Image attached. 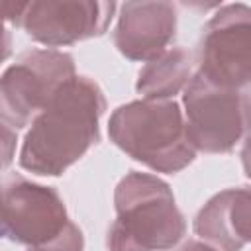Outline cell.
<instances>
[{
  "instance_id": "cell-12",
  "label": "cell",
  "mask_w": 251,
  "mask_h": 251,
  "mask_svg": "<svg viewBox=\"0 0 251 251\" xmlns=\"http://www.w3.org/2000/svg\"><path fill=\"white\" fill-rule=\"evenodd\" d=\"M16 147H18V135L16 129L0 122V173L6 171L16 157Z\"/></svg>"
},
{
  "instance_id": "cell-9",
  "label": "cell",
  "mask_w": 251,
  "mask_h": 251,
  "mask_svg": "<svg viewBox=\"0 0 251 251\" xmlns=\"http://www.w3.org/2000/svg\"><path fill=\"white\" fill-rule=\"evenodd\" d=\"M176 33L171 2H126L114 29L116 49L129 61H151L169 49Z\"/></svg>"
},
{
  "instance_id": "cell-11",
  "label": "cell",
  "mask_w": 251,
  "mask_h": 251,
  "mask_svg": "<svg viewBox=\"0 0 251 251\" xmlns=\"http://www.w3.org/2000/svg\"><path fill=\"white\" fill-rule=\"evenodd\" d=\"M194 57L184 47L165 49L139 71L135 90L145 100H173L190 82Z\"/></svg>"
},
{
  "instance_id": "cell-13",
  "label": "cell",
  "mask_w": 251,
  "mask_h": 251,
  "mask_svg": "<svg viewBox=\"0 0 251 251\" xmlns=\"http://www.w3.org/2000/svg\"><path fill=\"white\" fill-rule=\"evenodd\" d=\"M12 53V31L8 29V24L0 20V63H4Z\"/></svg>"
},
{
  "instance_id": "cell-8",
  "label": "cell",
  "mask_w": 251,
  "mask_h": 251,
  "mask_svg": "<svg viewBox=\"0 0 251 251\" xmlns=\"http://www.w3.org/2000/svg\"><path fill=\"white\" fill-rule=\"evenodd\" d=\"M116 8L100 0H35L27 2L22 27L37 43L65 47L102 35Z\"/></svg>"
},
{
  "instance_id": "cell-10",
  "label": "cell",
  "mask_w": 251,
  "mask_h": 251,
  "mask_svg": "<svg viewBox=\"0 0 251 251\" xmlns=\"http://www.w3.org/2000/svg\"><path fill=\"white\" fill-rule=\"evenodd\" d=\"M249 188H227L200 208L194 218V233L216 251H241L249 241Z\"/></svg>"
},
{
  "instance_id": "cell-4",
  "label": "cell",
  "mask_w": 251,
  "mask_h": 251,
  "mask_svg": "<svg viewBox=\"0 0 251 251\" xmlns=\"http://www.w3.org/2000/svg\"><path fill=\"white\" fill-rule=\"evenodd\" d=\"M0 237L25 251H84V235L57 188L24 176L0 186Z\"/></svg>"
},
{
  "instance_id": "cell-5",
  "label": "cell",
  "mask_w": 251,
  "mask_h": 251,
  "mask_svg": "<svg viewBox=\"0 0 251 251\" xmlns=\"http://www.w3.org/2000/svg\"><path fill=\"white\" fill-rule=\"evenodd\" d=\"M184 129L194 151L229 153L247 133L249 90L222 88L192 75L182 90Z\"/></svg>"
},
{
  "instance_id": "cell-3",
  "label": "cell",
  "mask_w": 251,
  "mask_h": 251,
  "mask_svg": "<svg viewBox=\"0 0 251 251\" xmlns=\"http://www.w3.org/2000/svg\"><path fill=\"white\" fill-rule=\"evenodd\" d=\"M108 135L127 157L155 173H178L196 157L175 100L141 98L120 106L110 116Z\"/></svg>"
},
{
  "instance_id": "cell-14",
  "label": "cell",
  "mask_w": 251,
  "mask_h": 251,
  "mask_svg": "<svg viewBox=\"0 0 251 251\" xmlns=\"http://www.w3.org/2000/svg\"><path fill=\"white\" fill-rule=\"evenodd\" d=\"M178 251H216V249H212L210 245H206V243H202V241L190 239V241H186Z\"/></svg>"
},
{
  "instance_id": "cell-7",
  "label": "cell",
  "mask_w": 251,
  "mask_h": 251,
  "mask_svg": "<svg viewBox=\"0 0 251 251\" xmlns=\"http://www.w3.org/2000/svg\"><path fill=\"white\" fill-rule=\"evenodd\" d=\"M194 63V75L206 82L247 90L251 80V8L247 4H227L212 16Z\"/></svg>"
},
{
  "instance_id": "cell-6",
  "label": "cell",
  "mask_w": 251,
  "mask_h": 251,
  "mask_svg": "<svg viewBox=\"0 0 251 251\" xmlns=\"http://www.w3.org/2000/svg\"><path fill=\"white\" fill-rule=\"evenodd\" d=\"M73 76L75 59L65 51L31 49L22 53L0 75V122L12 129L29 126Z\"/></svg>"
},
{
  "instance_id": "cell-2",
  "label": "cell",
  "mask_w": 251,
  "mask_h": 251,
  "mask_svg": "<svg viewBox=\"0 0 251 251\" xmlns=\"http://www.w3.org/2000/svg\"><path fill=\"white\" fill-rule=\"evenodd\" d=\"M114 206L108 251H169L186 233L171 186L155 175L127 173L116 186Z\"/></svg>"
},
{
  "instance_id": "cell-1",
  "label": "cell",
  "mask_w": 251,
  "mask_h": 251,
  "mask_svg": "<svg viewBox=\"0 0 251 251\" xmlns=\"http://www.w3.org/2000/svg\"><path fill=\"white\" fill-rule=\"evenodd\" d=\"M106 110L102 88L88 76H73L31 122L20 151V167L39 176H59L100 141Z\"/></svg>"
}]
</instances>
